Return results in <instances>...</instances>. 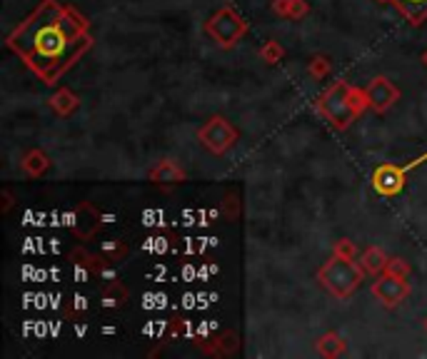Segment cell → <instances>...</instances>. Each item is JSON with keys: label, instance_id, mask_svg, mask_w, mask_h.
Returning <instances> with one entry per match:
<instances>
[{"label": "cell", "instance_id": "cell-24", "mask_svg": "<svg viewBox=\"0 0 427 359\" xmlns=\"http://www.w3.org/2000/svg\"><path fill=\"white\" fill-rule=\"evenodd\" d=\"M422 63H425V65H427V50H425V55H422Z\"/></svg>", "mask_w": 427, "mask_h": 359}, {"label": "cell", "instance_id": "cell-22", "mask_svg": "<svg viewBox=\"0 0 427 359\" xmlns=\"http://www.w3.org/2000/svg\"><path fill=\"white\" fill-rule=\"evenodd\" d=\"M310 73L315 77H325L327 73H330V63H327L325 58H315V60H312V65H310Z\"/></svg>", "mask_w": 427, "mask_h": 359}, {"label": "cell", "instance_id": "cell-15", "mask_svg": "<svg viewBox=\"0 0 427 359\" xmlns=\"http://www.w3.org/2000/svg\"><path fill=\"white\" fill-rule=\"evenodd\" d=\"M387 267V257L380 247H367L362 254V269L370 274H382Z\"/></svg>", "mask_w": 427, "mask_h": 359}, {"label": "cell", "instance_id": "cell-4", "mask_svg": "<svg viewBox=\"0 0 427 359\" xmlns=\"http://www.w3.org/2000/svg\"><path fill=\"white\" fill-rule=\"evenodd\" d=\"M205 31H208V36L213 38L220 48H233L235 43L245 36L248 23H245L233 8H223V11H218L205 23Z\"/></svg>", "mask_w": 427, "mask_h": 359}, {"label": "cell", "instance_id": "cell-25", "mask_svg": "<svg viewBox=\"0 0 427 359\" xmlns=\"http://www.w3.org/2000/svg\"><path fill=\"white\" fill-rule=\"evenodd\" d=\"M382 3H390V0H382Z\"/></svg>", "mask_w": 427, "mask_h": 359}, {"label": "cell", "instance_id": "cell-11", "mask_svg": "<svg viewBox=\"0 0 427 359\" xmlns=\"http://www.w3.org/2000/svg\"><path fill=\"white\" fill-rule=\"evenodd\" d=\"M390 3L405 16L410 26H422L427 21V0H390Z\"/></svg>", "mask_w": 427, "mask_h": 359}, {"label": "cell", "instance_id": "cell-8", "mask_svg": "<svg viewBox=\"0 0 427 359\" xmlns=\"http://www.w3.org/2000/svg\"><path fill=\"white\" fill-rule=\"evenodd\" d=\"M100 213L93 208L90 203H80L75 208V218H73V232L80 240L95 237V232L100 230Z\"/></svg>", "mask_w": 427, "mask_h": 359}, {"label": "cell", "instance_id": "cell-9", "mask_svg": "<svg viewBox=\"0 0 427 359\" xmlns=\"http://www.w3.org/2000/svg\"><path fill=\"white\" fill-rule=\"evenodd\" d=\"M372 183H375V190L380 195H387V198H392V195H397L402 190V183H405V175H402L400 167L395 165H382L380 170L375 172V177H372Z\"/></svg>", "mask_w": 427, "mask_h": 359}, {"label": "cell", "instance_id": "cell-18", "mask_svg": "<svg viewBox=\"0 0 427 359\" xmlns=\"http://www.w3.org/2000/svg\"><path fill=\"white\" fill-rule=\"evenodd\" d=\"M283 55H285V50H283V48H280L275 41L265 43V48H263V50H260V58H263V60L268 63V65H273V63H278Z\"/></svg>", "mask_w": 427, "mask_h": 359}, {"label": "cell", "instance_id": "cell-5", "mask_svg": "<svg viewBox=\"0 0 427 359\" xmlns=\"http://www.w3.org/2000/svg\"><path fill=\"white\" fill-rule=\"evenodd\" d=\"M198 140L208 147L213 155H225L238 140V130L225 117H210L198 130Z\"/></svg>", "mask_w": 427, "mask_h": 359}, {"label": "cell", "instance_id": "cell-17", "mask_svg": "<svg viewBox=\"0 0 427 359\" xmlns=\"http://www.w3.org/2000/svg\"><path fill=\"white\" fill-rule=\"evenodd\" d=\"M100 257L110 264L120 262V259L127 257V245L122 242V240H112V242H107L105 247L100 250Z\"/></svg>", "mask_w": 427, "mask_h": 359}, {"label": "cell", "instance_id": "cell-19", "mask_svg": "<svg viewBox=\"0 0 427 359\" xmlns=\"http://www.w3.org/2000/svg\"><path fill=\"white\" fill-rule=\"evenodd\" d=\"M387 274H395V277H407L410 274V264L405 259L395 257V259H387V267H385Z\"/></svg>", "mask_w": 427, "mask_h": 359}, {"label": "cell", "instance_id": "cell-12", "mask_svg": "<svg viewBox=\"0 0 427 359\" xmlns=\"http://www.w3.org/2000/svg\"><path fill=\"white\" fill-rule=\"evenodd\" d=\"M125 299H127V287L122 282H117V279L107 282L105 289H102V294H100L102 307H122Z\"/></svg>", "mask_w": 427, "mask_h": 359}, {"label": "cell", "instance_id": "cell-26", "mask_svg": "<svg viewBox=\"0 0 427 359\" xmlns=\"http://www.w3.org/2000/svg\"><path fill=\"white\" fill-rule=\"evenodd\" d=\"M425 329H427V319H425Z\"/></svg>", "mask_w": 427, "mask_h": 359}, {"label": "cell", "instance_id": "cell-20", "mask_svg": "<svg viewBox=\"0 0 427 359\" xmlns=\"http://www.w3.org/2000/svg\"><path fill=\"white\" fill-rule=\"evenodd\" d=\"M355 245L350 242V240H337L335 242V254L337 257H345V259H355Z\"/></svg>", "mask_w": 427, "mask_h": 359}, {"label": "cell", "instance_id": "cell-1", "mask_svg": "<svg viewBox=\"0 0 427 359\" xmlns=\"http://www.w3.org/2000/svg\"><path fill=\"white\" fill-rule=\"evenodd\" d=\"M90 45L88 21L58 0H43L8 36V48L46 85H56Z\"/></svg>", "mask_w": 427, "mask_h": 359}, {"label": "cell", "instance_id": "cell-2", "mask_svg": "<svg viewBox=\"0 0 427 359\" xmlns=\"http://www.w3.org/2000/svg\"><path fill=\"white\" fill-rule=\"evenodd\" d=\"M370 107L367 102V92L360 87H352L350 82H332L325 92H322L320 102H317V110L327 117L335 127L345 130L350 127L362 112Z\"/></svg>", "mask_w": 427, "mask_h": 359}, {"label": "cell", "instance_id": "cell-10", "mask_svg": "<svg viewBox=\"0 0 427 359\" xmlns=\"http://www.w3.org/2000/svg\"><path fill=\"white\" fill-rule=\"evenodd\" d=\"M150 180H153V183H163V185H175V183H183L185 172L175 160H160L158 165L150 170Z\"/></svg>", "mask_w": 427, "mask_h": 359}, {"label": "cell", "instance_id": "cell-23", "mask_svg": "<svg viewBox=\"0 0 427 359\" xmlns=\"http://www.w3.org/2000/svg\"><path fill=\"white\" fill-rule=\"evenodd\" d=\"M288 6H290V0H275L273 11L280 13V16H288Z\"/></svg>", "mask_w": 427, "mask_h": 359}, {"label": "cell", "instance_id": "cell-7", "mask_svg": "<svg viewBox=\"0 0 427 359\" xmlns=\"http://www.w3.org/2000/svg\"><path fill=\"white\" fill-rule=\"evenodd\" d=\"M365 92H367V102H370V107L377 112L390 110V107L400 100V90H397L387 77H375V80L365 87Z\"/></svg>", "mask_w": 427, "mask_h": 359}, {"label": "cell", "instance_id": "cell-13", "mask_svg": "<svg viewBox=\"0 0 427 359\" xmlns=\"http://www.w3.org/2000/svg\"><path fill=\"white\" fill-rule=\"evenodd\" d=\"M21 165H23V170H26L31 177H41L43 172H46L48 167H51V160H48L46 152H41V150H28Z\"/></svg>", "mask_w": 427, "mask_h": 359}, {"label": "cell", "instance_id": "cell-16", "mask_svg": "<svg viewBox=\"0 0 427 359\" xmlns=\"http://www.w3.org/2000/svg\"><path fill=\"white\" fill-rule=\"evenodd\" d=\"M78 105H80V100H78L68 87H60V92H56V95L51 97V107L56 112H60V115H70Z\"/></svg>", "mask_w": 427, "mask_h": 359}, {"label": "cell", "instance_id": "cell-21", "mask_svg": "<svg viewBox=\"0 0 427 359\" xmlns=\"http://www.w3.org/2000/svg\"><path fill=\"white\" fill-rule=\"evenodd\" d=\"M307 11H310V8H307L305 0H290V6H288V16L285 18H292V21H295V18L307 16Z\"/></svg>", "mask_w": 427, "mask_h": 359}, {"label": "cell", "instance_id": "cell-14", "mask_svg": "<svg viewBox=\"0 0 427 359\" xmlns=\"http://www.w3.org/2000/svg\"><path fill=\"white\" fill-rule=\"evenodd\" d=\"M317 352H320L322 357H340V354L345 352V339L335 332L322 334V337L317 339Z\"/></svg>", "mask_w": 427, "mask_h": 359}, {"label": "cell", "instance_id": "cell-6", "mask_svg": "<svg viewBox=\"0 0 427 359\" xmlns=\"http://www.w3.org/2000/svg\"><path fill=\"white\" fill-rule=\"evenodd\" d=\"M372 294L380 299V304L385 307H397L400 302H405L410 294V284L407 277H395V274L382 272L380 277L372 282Z\"/></svg>", "mask_w": 427, "mask_h": 359}, {"label": "cell", "instance_id": "cell-3", "mask_svg": "<svg viewBox=\"0 0 427 359\" xmlns=\"http://www.w3.org/2000/svg\"><path fill=\"white\" fill-rule=\"evenodd\" d=\"M317 279H320V284L330 294H335V297H340V299H347L355 294V289L360 287V282L365 279V269L357 267L352 259L337 257L335 254V257L327 259V262L320 267Z\"/></svg>", "mask_w": 427, "mask_h": 359}]
</instances>
